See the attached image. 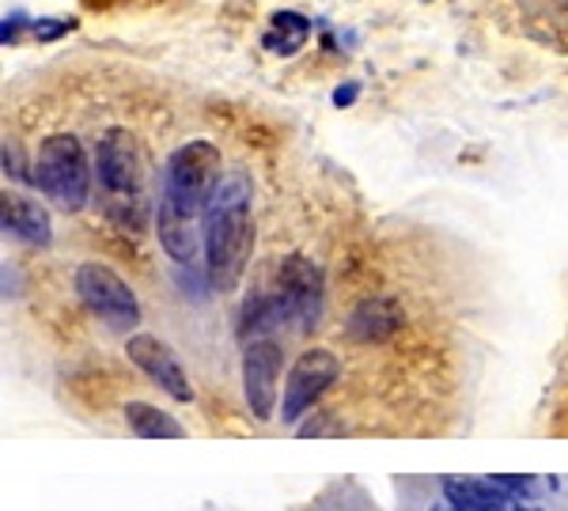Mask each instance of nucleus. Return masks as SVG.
<instances>
[{
    "label": "nucleus",
    "instance_id": "obj_1",
    "mask_svg": "<svg viewBox=\"0 0 568 511\" xmlns=\"http://www.w3.org/2000/svg\"><path fill=\"white\" fill-rule=\"evenodd\" d=\"M224 167L209 141H190L171 152L160 167V197H155V235L171 262L194 266L201 251V224L213 201Z\"/></svg>",
    "mask_w": 568,
    "mask_h": 511
},
{
    "label": "nucleus",
    "instance_id": "obj_2",
    "mask_svg": "<svg viewBox=\"0 0 568 511\" xmlns=\"http://www.w3.org/2000/svg\"><path fill=\"white\" fill-rule=\"evenodd\" d=\"M254 251V216H251V175L224 171L201 224V254L205 277L216 292H235L243 285Z\"/></svg>",
    "mask_w": 568,
    "mask_h": 511
},
{
    "label": "nucleus",
    "instance_id": "obj_3",
    "mask_svg": "<svg viewBox=\"0 0 568 511\" xmlns=\"http://www.w3.org/2000/svg\"><path fill=\"white\" fill-rule=\"evenodd\" d=\"M95 182L106 216L122 232H141L149 221V178H144L141 144L130 130L114 125L95 144Z\"/></svg>",
    "mask_w": 568,
    "mask_h": 511
},
{
    "label": "nucleus",
    "instance_id": "obj_4",
    "mask_svg": "<svg viewBox=\"0 0 568 511\" xmlns=\"http://www.w3.org/2000/svg\"><path fill=\"white\" fill-rule=\"evenodd\" d=\"M31 182L61 213H80L91 197V167L84 144L72 133H50L34 152Z\"/></svg>",
    "mask_w": 568,
    "mask_h": 511
},
{
    "label": "nucleus",
    "instance_id": "obj_5",
    "mask_svg": "<svg viewBox=\"0 0 568 511\" xmlns=\"http://www.w3.org/2000/svg\"><path fill=\"white\" fill-rule=\"evenodd\" d=\"M72 285H77L80 304H84L106 330L125 334V337L136 334V326H141V304H136L133 288L125 285L114 269L103 266V262H84V266H77Z\"/></svg>",
    "mask_w": 568,
    "mask_h": 511
},
{
    "label": "nucleus",
    "instance_id": "obj_6",
    "mask_svg": "<svg viewBox=\"0 0 568 511\" xmlns=\"http://www.w3.org/2000/svg\"><path fill=\"white\" fill-rule=\"evenodd\" d=\"M273 299H277L281 323H292L296 330H315L323 315V273L304 254H288L273 277Z\"/></svg>",
    "mask_w": 568,
    "mask_h": 511
},
{
    "label": "nucleus",
    "instance_id": "obj_7",
    "mask_svg": "<svg viewBox=\"0 0 568 511\" xmlns=\"http://www.w3.org/2000/svg\"><path fill=\"white\" fill-rule=\"evenodd\" d=\"M337 379H342V360H337L329 349H307L288 368V379H284L281 421L296 425L300 417H307L311 409H315V401L323 398Z\"/></svg>",
    "mask_w": 568,
    "mask_h": 511
},
{
    "label": "nucleus",
    "instance_id": "obj_8",
    "mask_svg": "<svg viewBox=\"0 0 568 511\" xmlns=\"http://www.w3.org/2000/svg\"><path fill=\"white\" fill-rule=\"evenodd\" d=\"M284 349L273 337H254L243 349V398L254 421H273L281 406Z\"/></svg>",
    "mask_w": 568,
    "mask_h": 511
},
{
    "label": "nucleus",
    "instance_id": "obj_9",
    "mask_svg": "<svg viewBox=\"0 0 568 511\" xmlns=\"http://www.w3.org/2000/svg\"><path fill=\"white\" fill-rule=\"evenodd\" d=\"M125 356H130L133 368L141 371L149 382H155L168 398L194 401V382H190L186 368H182V360L168 341H160L155 334L136 330V334L125 337Z\"/></svg>",
    "mask_w": 568,
    "mask_h": 511
},
{
    "label": "nucleus",
    "instance_id": "obj_10",
    "mask_svg": "<svg viewBox=\"0 0 568 511\" xmlns=\"http://www.w3.org/2000/svg\"><path fill=\"white\" fill-rule=\"evenodd\" d=\"M0 213H4V235L20 239L27 246H45L53 239V224H50V213L39 205L34 197L20 194V190H8L4 186V197H0Z\"/></svg>",
    "mask_w": 568,
    "mask_h": 511
},
{
    "label": "nucleus",
    "instance_id": "obj_11",
    "mask_svg": "<svg viewBox=\"0 0 568 511\" xmlns=\"http://www.w3.org/2000/svg\"><path fill=\"white\" fill-rule=\"evenodd\" d=\"M345 330H349L353 341H387L402 330V304L390 296L364 299L361 307H353Z\"/></svg>",
    "mask_w": 568,
    "mask_h": 511
},
{
    "label": "nucleus",
    "instance_id": "obj_12",
    "mask_svg": "<svg viewBox=\"0 0 568 511\" xmlns=\"http://www.w3.org/2000/svg\"><path fill=\"white\" fill-rule=\"evenodd\" d=\"M125 421H130V432L149 436V440H182V436H186V428H182L175 417L149 406V401H130V406H125Z\"/></svg>",
    "mask_w": 568,
    "mask_h": 511
}]
</instances>
